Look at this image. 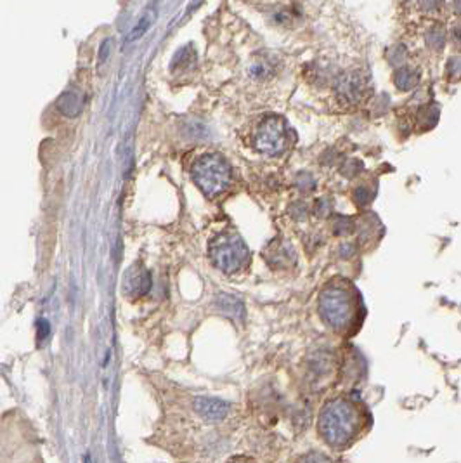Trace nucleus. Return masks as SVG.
<instances>
[{
  "label": "nucleus",
  "instance_id": "obj_11",
  "mask_svg": "<svg viewBox=\"0 0 461 463\" xmlns=\"http://www.w3.org/2000/svg\"><path fill=\"white\" fill-rule=\"evenodd\" d=\"M155 12H157V8H155V9L149 8L148 11L144 12V16H142V18L139 19L137 25H135L134 28H132V32L128 33V37H127V43L135 42V40L141 39V37L144 35L146 32H148L149 26H151V23H153V19H155Z\"/></svg>",
  "mask_w": 461,
  "mask_h": 463
},
{
  "label": "nucleus",
  "instance_id": "obj_6",
  "mask_svg": "<svg viewBox=\"0 0 461 463\" xmlns=\"http://www.w3.org/2000/svg\"><path fill=\"white\" fill-rule=\"evenodd\" d=\"M193 406L199 417L208 422L224 420L229 413V404L217 397H196Z\"/></svg>",
  "mask_w": 461,
  "mask_h": 463
},
{
  "label": "nucleus",
  "instance_id": "obj_10",
  "mask_svg": "<svg viewBox=\"0 0 461 463\" xmlns=\"http://www.w3.org/2000/svg\"><path fill=\"white\" fill-rule=\"evenodd\" d=\"M217 307H219L224 314L233 316V317H238L245 314V307H243V304L233 295H220L219 299H217Z\"/></svg>",
  "mask_w": 461,
  "mask_h": 463
},
{
  "label": "nucleus",
  "instance_id": "obj_1",
  "mask_svg": "<svg viewBox=\"0 0 461 463\" xmlns=\"http://www.w3.org/2000/svg\"><path fill=\"white\" fill-rule=\"evenodd\" d=\"M368 420L366 406L357 397L338 395L321 410L317 431L331 448L345 449L361 437Z\"/></svg>",
  "mask_w": 461,
  "mask_h": 463
},
{
  "label": "nucleus",
  "instance_id": "obj_3",
  "mask_svg": "<svg viewBox=\"0 0 461 463\" xmlns=\"http://www.w3.org/2000/svg\"><path fill=\"white\" fill-rule=\"evenodd\" d=\"M230 165L219 153H206L193 165V179L208 198L222 195L230 184Z\"/></svg>",
  "mask_w": 461,
  "mask_h": 463
},
{
  "label": "nucleus",
  "instance_id": "obj_12",
  "mask_svg": "<svg viewBox=\"0 0 461 463\" xmlns=\"http://www.w3.org/2000/svg\"><path fill=\"white\" fill-rule=\"evenodd\" d=\"M298 463H333V462H331V458H328L326 455H323V453L311 451L309 455L302 456V460Z\"/></svg>",
  "mask_w": 461,
  "mask_h": 463
},
{
  "label": "nucleus",
  "instance_id": "obj_16",
  "mask_svg": "<svg viewBox=\"0 0 461 463\" xmlns=\"http://www.w3.org/2000/svg\"><path fill=\"white\" fill-rule=\"evenodd\" d=\"M84 463H90V458H89V455L86 456V462H84Z\"/></svg>",
  "mask_w": 461,
  "mask_h": 463
},
{
  "label": "nucleus",
  "instance_id": "obj_2",
  "mask_svg": "<svg viewBox=\"0 0 461 463\" xmlns=\"http://www.w3.org/2000/svg\"><path fill=\"white\" fill-rule=\"evenodd\" d=\"M361 297L349 282H331L320 295V314L335 332H351L361 321Z\"/></svg>",
  "mask_w": 461,
  "mask_h": 463
},
{
  "label": "nucleus",
  "instance_id": "obj_14",
  "mask_svg": "<svg viewBox=\"0 0 461 463\" xmlns=\"http://www.w3.org/2000/svg\"><path fill=\"white\" fill-rule=\"evenodd\" d=\"M227 463H257V462H255V460L248 458V456H236V458L229 460Z\"/></svg>",
  "mask_w": 461,
  "mask_h": 463
},
{
  "label": "nucleus",
  "instance_id": "obj_5",
  "mask_svg": "<svg viewBox=\"0 0 461 463\" xmlns=\"http://www.w3.org/2000/svg\"><path fill=\"white\" fill-rule=\"evenodd\" d=\"M290 146V130L283 118L267 117L253 134V148L264 155H281Z\"/></svg>",
  "mask_w": 461,
  "mask_h": 463
},
{
  "label": "nucleus",
  "instance_id": "obj_7",
  "mask_svg": "<svg viewBox=\"0 0 461 463\" xmlns=\"http://www.w3.org/2000/svg\"><path fill=\"white\" fill-rule=\"evenodd\" d=\"M151 286V276L148 271L132 269L124 278V290L128 295H144Z\"/></svg>",
  "mask_w": 461,
  "mask_h": 463
},
{
  "label": "nucleus",
  "instance_id": "obj_9",
  "mask_svg": "<svg viewBox=\"0 0 461 463\" xmlns=\"http://www.w3.org/2000/svg\"><path fill=\"white\" fill-rule=\"evenodd\" d=\"M82 106H84L82 96L77 92H64L63 96L59 97V101H57V108H59L61 113L66 115V117H77V115L82 111Z\"/></svg>",
  "mask_w": 461,
  "mask_h": 463
},
{
  "label": "nucleus",
  "instance_id": "obj_13",
  "mask_svg": "<svg viewBox=\"0 0 461 463\" xmlns=\"http://www.w3.org/2000/svg\"><path fill=\"white\" fill-rule=\"evenodd\" d=\"M50 335V324L47 323L46 319H40L39 323H37V339L40 340V342H43V340L49 339Z\"/></svg>",
  "mask_w": 461,
  "mask_h": 463
},
{
  "label": "nucleus",
  "instance_id": "obj_15",
  "mask_svg": "<svg viewBox=\"0 0 461 463\" xmlns=\"http://www.w3.org/2000/svg\"><path fill=\"white\" fill-rule=\"evenodd\" d=\"M108 46H110V43H108V40H104V43L103 46H101V52H99V63H103L104 59H106L108 57Z\"/></svg>",
  "mask_w": 461,
  "mask_h": 463
},
{
  "label": "nucleus",
  "instance_id": "obj_8",
  "mask_svg": "<svg viewBox=\"0 0 461 463\" xmlns=\"http://www.w3.org/2000/svg\"><path fill=\"white\" fill-rule=\"evenodd\" d=\"M361 83L362 82L355 75L345 77V79L342 80L337 87L338 97L347 101V103H351V101H357L359 97H361Z\"/></svg>",
  "mask_w": 461,
  "mask_h": 463
},
{
  "label": "nucleus",
  "instance_id": "obj_4",
  "mask_svg": "<svg viewBox=\"0 0 461 463\" xmlns=\"http://www.w3.org/2000/svg\"><path fill=\"white\" fill-rule=\"evenodd\" d=\"M210 259L224 273H236L248 262L250 252L236 233H224L210 243Z\"/></svg>",
  "mask_w": 461,
  "mask_h": 463
}]
</instances>
